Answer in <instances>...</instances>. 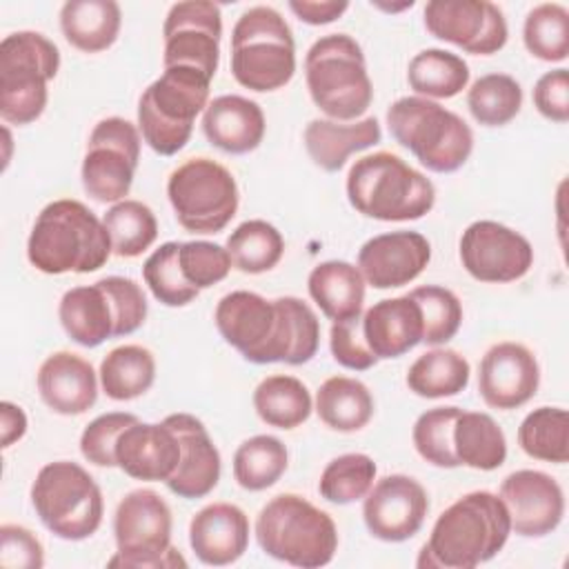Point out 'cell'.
<instances>
[{
	"label": "cell",
	"mask_w": 569,
	"mask_h": 569,
	"mask_svg": "<svg viewBox=\"0 0 569 569\" xmlns=\"http://www.w3.org/2000/svg\"><path fill=\"white\" fill-rule=\"evenodd\" d=\"M218 333L253 365H305L320 347V322L313 309L296 298L267 300L256 291H231L213 313Z\"/></svg>",
	"instance_id": "6da1fadb"
},
{
	"label": "cell",
	"mask_w": 569,
	"mask_h": 569,
	"mask_svg": "<svg viewBox=\"0 0 569 569\" xmlns=\"http://www.w3.org/2000/svg\"><path fill=\"white\" fill-rule=\"evenodd\" d=\"M511 520L500 496L471 491L449 505L422 545L418 567L473 569L491 560L509 540Z\"/></svg>",
	"instance_id": "7a4b0ae2"
},
{
	"label": "cell",
	"mask_w": 569,
	"mask_h": 569,
	"mask_svg": "<svg viewBox=\"0 0 569 569\" xmlns=\"http://www.w3.org/2000/svg\"><path fill=\"white\" fill-rule=\"evenodd\" d=\"M111 253L104 222L87 204L71 198L49 202L38 213L27 240L29 262L49 276L98 271Z\"/></svg>",
	"instance_id": "3957f363"
},
{
	"label": "cell",
	"mask_w": 569,
	"mask_h": 569,
	"mask_svg": "<svg viewBox=\"0 0 569 569\" xmlns=\"http://www.w3.org/2000/svg\"><path fill=\"white\" fill-rule=\"evenodd\" d=\"M349 204L373 220L405 222L427 216L436 204L433 182L391 151L356 160L347 173Z\"/></svg>",
	"instance_id": "277c9868"
},
{
	"label": "cell",
	"mask_w": 569,
	"mask_h": 569,
	"mask_svg": "<svg viewBox=\"0 0 569 569\" xmlns=\"http://www.w3.org/2000/svg\"><path fill=\"white\" fill-rule=\"evenodd\" d=\"M260 549L291 567L318 569L333 560L338 529L333 518L298 493L273 496L256 518Z\"/></svg>",
	"instance_id": "5b68a950"
},
{
	"label": "cell",
	"mask_w": 569,
	"mask_h": 569,
	"mask_svg": "<svg viewBox=\"0 0 569 569\" xmlns=\"http://www.w3.org/2000/svg\"><path fill=\"white\" fill-rule=\"evenodd\" d=\"M305 80L313 104L336 122L360 118L373 100L365 53L347 33H327L309 47Z\"/></svg>",
	"instance_id": "8992f818"
},
{
	"label": "cell",
	"mask_w": 569,
	"mask_h": 569,
	"mask_svg": "<svg viewBox=\"0 0 569 569\" xmlns=\"http://www.w3.org/2000/svg\"><path fill=\"white\" fill-rule=\"evenodd\" d=\"M387 124L396 142L436 173L458 171L473 151L471 127L458 113L422 96L398 98L387 109Z\"/></svg>",
	"instance_id": "52a82bcc"
},
{
	"label": "cell",
	"mask_w": 569,
	"mask_h": 569,
	"mask_svg": "<svg viewBox=\"0 0 569 569\" xmlns=\"http://www.w3.org/2000/svg\"><path fill=\"white\" fill-rule=\"evenodd\" d=\"M211 78L193 67H164L138 100V129L160 156L178 153L191 138L193 122L209 104Z\"/></svg>",
	"instance_id": "ba28073f"
},
{
	"label": "cell",
	"mask_w": 569,
	"mask_h": 569,
	"mask_svg": "<svg viewBox=\"0 0 569 569\" xmlns=\"http://www.w3.org/2000/svg\"><path fill=\"white\" fill-rule=\"evenodd\" d=\"M231 73L244 89H282L296 73L291 27L273 7L247 9L231 31Z\"/></svg>",
	"instance_id": "9c48e42d"
},
{
	"label": "cell",
	"mask_w": 569,
	"mask_h": 569,
	"mask_svg": "<svg viewBox=\"0 0 569 569\" xmlns=\"http://www.w3.org/2000/svg\"><path fill=\"white\" fill-rule=\"evenodd\" d=\"M60 69L58 47L40 31H13L0 42V116L9 124L38 120L49 80Z\"/></svg>",
	"instance_id": "30bf717a"
},
{
	"label": "cell",
	"mask_w": 569,
	"mask_h": 569,
	"mask_svg": "<svg viewBox=\"0 0 569 569\" xmlns=\"http://www.w3.org/2000/svg\"><path fill=\"white\" fill-rule=\"evenodd\" d=\"M31 505L53 536L73 542L93 536L104 513L98 482L71 460H56L38 471L31 485Z\"/></svg>",
	"instance_id": "8fae6325"
},
{
	"label": "cell",
	"mask_w": 569,
	"mask_h": 569,
	"mask_svg": "<svg viewBox=\"0 0 569 569\" xmlns=\"http://www.w3.org/2000/svg\"><path fill=\"white\" fill-rule=\"evenodd\" d=\"M171 509L153 489H133L116 507L113 536L116 556L109 567L133 569H173L187 567V560L171 547Z\"/></svg>",
	"instance_id": "7c38bea8"
},
{
	"label": "cell",
	"mask_w": 569,
	"mask_h": 569,
	"mask_svg": "<svg viewBox=\"0 0 569 569\" xmlns=\"http://www.w3.org/2000/svg\"><path fill=\"white\" fill-rule=\"evenodd\" d=\"M167 196L178 222L191 233H218L238 211L233 173L211 158H189L167 180Z\"/></svg>",
	"instance_id": "4fadbf2b"
},
{
	"label": "cell",
	"mask_w": 569,
	"mask_h": 569,
	"mask_svg": "<svg viewBox=\"0 0 569 569\" xmlns=\"http://www.w3.org/2000/svg\"><path fill=\"white\" fill-rule=\"evenodd\" d=\"M140 160V129L120 118L111 116L100 120L89 133L87 153L82 160V187L96 202H120L127 200L136 167Z\"/></svg>",
	"instance_id": "5bb4252c"
},
{
	"label": "cell",
	"mask_w": 569,
	"mask_h": 569,
	"mask_svg": "<svg viewBox=\"0 0 569 569\" xmlns=\"http://www.w3.org/2000/svg\"><path fill=\"white\" fill-rule=\"evenodd\" d=\"M164 67H193L213 80L220 62L222 13L207 0L171 4L164 24Z\"/></svg>",
	"instance_id": "9a60e30c"
},
{
	"label": "cell",
	"mask_w": 569,
	"mask_h": 569,
	"mask_svg": "<svg viewBox=\"0 0 569 569\" xmlns=\"http://www.w3.org/2000/svg\"><path fill=\"white\" fill-rule=\"evenodd\" d=\"M422 18L433 38L473 56H491L509 38L502 9L487 0H431L425 4Z\"/></svg>",
	"instance_id": "2e32d148"
},
{
	"label": "cell",
	"mask_w": 569,
	"mask_h": 569,
	"mask_svg": "<svg viewBox=\"0 0 569 569\" xmlns=\"http://www.w3.org/2000/svg\"><path fill=\"white\" fill-rule=\"evenodd\" d=\"M460 262L480 282H513L533 264L531 242L496 220L471 222L460 238Z\"/></svg>",
	"instance_id": "e0dca14e"
},
{
	"label": "cell",
	"mask_w": 569,
	"mask_h": 569,
	"mask_svg": "<svg viewBox=\"0 0 569 569\" xmlns=\"http://www.w3.org/2000/svg\"><path fill=\"white\" fill-rule=\"evenodd\" d=\"M429 511L425 487L405 473L380 478L362 502V518L369 533L382 542H405L413 538Z\"/></svg>",
	"instance_id": "ac0fdd59"
},
{
	"label": "cell",
	"mask_w": 569,
	"mask_h": 569,
	"mask_svg": "<svg viewBox=\"0 0 569 569\" xmlns=\"http://www.w3.org/2000/svg\"><path fill=\"white\" fill-rule=\"evenodd\" d=\"M540 385L536 356L520 342H496L478 367V393L487 407L511 411L527 405Z\"/></svg>",
	"instance_id": "d6986e66"
},
{
	"label": "cell",
	"mask_w": 569,
	"mask_h": 569,
	"mask_svg": "<svg viewBox=\"0 0 569 569\" xmlns=\"http://www.w3.org/2000/svg\"><path fill=\"white\" fill-rule=\"evenodd\" d=\"M511 531L525 538L551 533L565 516V493L556 478L538 469H518L500 485Z\"/></svg>",
	"instance_id": "ffe728a7"
},
{
	"label": "cell",
	"mask_w": 569,
	"mask_h": 569,
	"mask_svg": "<svg viewBox=\"0 0 569 569\" xmlns=\"http://www.w3.org/2000/svg\"><path fill=\"white\" fill-rule=\"evenodd\" d=\"M431 260V244L418 231H389L369 238L358 251V269L373 289L413 282Z\"/></svg>",
	"instance_id": "44dd1931"
},
{
	"label": "cell",
	"mask_w": 569,
	"mask_h": 569,
	"mask_svg": "<svg viewBox=\"0 0 569 569\" xmlns=\"http://www.w3.org/2000/svg\"><path fill=\"white\" fill-rule=\"evenodd\" d=\"M164 422L180 440V462L173 476L164 482L178 498L196 500L211 493L220 480V451L213 445L207 427L191 413H171Z\"/></svg>",
	"instance_id": "7402d4cb"
},
{
	"label": "cell",
	"mask_w": 569,
	"mask_h": 569,
	"mask_svg": "<svg viewBox=\"0 0 569 569\" xmlns=\"http://www.w3.org/2000/svg\"><path fill=\"white\" fill-rule=\"evenodd\" d=\"M116 462L136 480L167 482L180 462V440L164 420H138L120 433L116 442Z\"/></svg>",
	"instance_id": "603a6c76"
},
{
	"label": "cell",
	"mask_w": 569,
	"mask_h": 569,
	"mask_svg": "<svg viewBox=\"0 0 569 569\" xmlns=\"http://www.w3.org/2000/svg\"><path fill=\"white\" fill-rule=\"evenodd\" d=\"M36 382L42 402L60 416H80L98 400V376L91 362L73 351L47 356Z\"/></svg>",
	"instance_id": "cb8c5ba5"
},
{
	"label": "cell",
	"mask_w": 569,
	"mask_h": 569,
	"mask_svg": "<svg viewBox=\"0 0 569 569\" xmlns=\"http://www.w3.org/2000/svg\"><path fill=\"white\" fill-rule=\"evenodd\" d=\"M189 545L204 565H231L247 551L249 518L231 502H211L191 518Z\"/></svg>",
	"instance_id": "d4e9b609"
},
{
	"label": "cell",
	"mask_w": 569,
	"mask_h": 569,
	"mask_svg": "<svg viewBox=\"0 0 569 569\" xmlns=\"http://www.w3.org/2000/svg\"><path fill=\"white\" fill-rule=\"evenodd\" d=\"M264 113L256 100L227 93L213 98L202 111L207 140L231 156H242L260 147L264 138Z\"/></svg>",
	"instance_id": "484cf974"
},
{
	"label": "cell",
	"mask_w": 569,
	"mask_h": 569,
	"mask_svg": "<svg viewBox=\"0 0 569 569\" xmlns=\"http://www.w3.org/2000/svg\"><path fill=\"white\" fill-rule=\"evenodd\" d=\"M362 336L378 360L400 358L422 342V311L409 293L378 300L362 316Z\"/></svg>",
	"instance_id": "4316f807"
},
{
	"label": "cell",
	"mask_w": 569,
	"mask_h": 569,
	"mask_svg": "<svg viewBox=\"0 0 569 569\" xmlns=\"http://www.w3.org/2000/svg\"><path fill=\"white\" fill-rule=\"evenodd\" d=\"M382 140V129L376 118L358 122H336L316 118L305 127V149L309 158L325 171H340L347 158L369 149Z\"/></svg>",
	"instance_id": "83f0119b"
},
{
	"label": "cell",
	"mask_w": 569,
	"mask_h": 569,
	"mask_svg": "<svg viewBox=\"0 0 569 569\" xmlns=\"http://www.w3.org/2000/svg\"><path fill=\"white\" fill-rule=\"evenodd\" d=\"M58 318L67 336L89 349L113 338L116 331L111 298L98 282L64 291L58 305Z\"/></svg>",
	"instance_id": "f1b7e54d"
},
{
	"label": "cell",
	"mask_w": 569,
	"mask_h": 569,
	"mask_svg": "<svg viewBox=\"0 0 569 569\" xmlns=\"http://www.w3.org/2000/svg\"><path fill=\"white\" fill-rule=\"evenodd\" d=\"M365 278L360 269L345 260H327L311 269L307 289L320 311L333 320H349L362 313Z\"/></svg>",
	"instance_id": "f546056e"
},
{
	"label": "cell",
	"mask_w": 569,
	"mask_h": 569,
	"mask_svg": "<svg viewBox=\"0 0 569 569\" xmlns=\"http://www.w3.org/2000/svg\"><path fill=\"white\" fill-rule=\"evenodd\" d=\"M122 11L113 0H69L60 9L64 40L84 53L109 49L120 33Z\"/></svg>",
	"instance_id": "4dcf8cb0"
},
{
	"label": "cell",
	"mask_w": 569,
	"mask_h": 569,
	"mask_svg": "<svg viewBox=\"0 0 569 569\" xmlns=\"http://www.w3.org/2000/svg\"><path fill=\"white\" fill-rule=\"evenodd\" d=\"M316 413L333 431L353 433L369 425L373 396L369 387L349 376L327 378L316 393Z\"/></svg>",
	"instance_id": "1f68e13d"
},
{
	"label": "cell",
	"mask_w": 569,
	"mask_h": 569,
	"mask_svg": "<svg viewBox=\"0 0 569 569\" xmlns=\"http://www.w3.org/2000/svg\"><path fill=\"white\" fill-rule=\"evenodd\" d=\"M453 453L465 467L493 471L507 460L505 431L489 413L462 409L453 422Z\"/></svg>",
	"instance_id": "d6a6232c"
},
{
	"label": "cell",
	"mask_w": 569,
	"mask_h": 569,
	"mask_svg": "<svg viewBox=\"0 0 569 569\" xmlns=\"http://www.w3.org/2000/svg\"><path fill=\"white\" fill-rule=\"evenodd\" d=\"M100 387L107 398L124 402L147 393L156 380V358L142 345H120L100 362Z\"/></svg>",
	"instance_id": "836d02e7"
},
{
	"label": "cell",
	"mask_w": 569,
	"mask_h": 569,
	"mask_svg": "<svg viewBox=\"0 0 569 569\" xmlns=\"http://www.w3.org/2000/svg\"><path fill=\"white\" fill-rule=\"evenodd\" d=\"M253 409L276 429H296L311 416L313 400L307 385L293 376H267L253 389Z\"/></svg>",
	"instance_id": "e575fe53"
},
{
	"label": "cell",
	"mask_w": 569,
	"mask_h": 569,
	"mask_svg": "<svg viewBox=\"0 0 569 569\" xmlns=\"http://www.w3.org/2000/svg\"><path fill=\"white\" fill-rule=\"evenodd\" d=\"M471 376L469 360L453 349H429L418 356L407 371V387L420 398H447L467 389Z\"/></svg>",
	"instance_id": "d590c367"
},
{
	"label": "cell",
	"mask_w": 569,
	"mask_h": 569,
	"mask_svg": "<svg viewBox=\"0 0 569 569\" xmlns=\"http://www.w3.org/2000/svg\"><path fill=\"white\" fill-rule=\"evenodd\" d=\"M409 87L422 98H453L469 84V64L445 49H422L409 60Z\"/></svg>",
	"instance_id": "8d00e7d4"
},
{
	"label": "cell",
	"mask_w": 569,
	"mask_h": 569,
	"mask_svg": "<svg viewBox=\"0 0 569 569\" xmlns=\"http://www.w3.org/2000/svg\"><path fill=\"white\" fill-rule=\"evenodd\" d=\"M289 453L280 438L258 433L247 438L233 453V478L247 491L273 487L287 471Z\"/></svg>",
	"instance_id": "74e56055"
},
{
	"label": "cell",
	"mask_w": 569,
	"mask_h": 569,
	"mask_svg": "<svg viewBox=\"0 0 569 569\" xmlns=\"http://www.w3.org/2000/svg\"><path fill=\"white\" fill-rule=\"evenodd\" d=\"M227 251L238 271L264 273L280 262L284 253V238L267 220H247L229 233Z\"/></svg>",
	"instance_id": "f35d334b"
},
{
	"label": "cell",
	"mask_w": 569,
	"mask_h": 569,
	"mask_svg": "<svg viewBox=\"0 0 569 569\" xmlns=\"http://www.w3.org/2000/svg\"><path fill=\"white\" fill-rule=\"evenodd\" d=\"M520 449L536 460L565 465L569 460V416L562 407H538L518 427Z\"/></svg>",
	"instance_id": "ab89813d"
},
{
	"label": "cell",
	"mask_w": 569,
	"mask_h": 569,
	"mask_svg": "<svg viewBox=\"0 0 569 569\" xmlns=\"http://www.w3.org/2000/svg\"><path fill=\"white\" fill-rule=\"evenodd\" d=\"M102 222L111 238V249L120 258H136L158 238V220L151 207L140 200H120L107 209Z\"/></svg>",
	"instance_id": "60d3db41"
},
{
	"label": "cell",
	"mask_w": 569,
	"mask_h": 569,
	"mask_svg": "<svg viewBox=\"0 0 569 569\" xmlns=\"http://www.w3.org/2000/svg\"><path fill=\"white\" fill-rule=\"evenodd\" d=\"M467 107L482 127L511 122L522 107V87L509 73L480 76L467 91Z\"/></svg>",
	"instance_id": "b9f144b4"
},
{
	"label": "cell",
	"mask_w": 569,
	"mask_h": 569,
	"mask_svg": "<svg viewBox=\"0 0 569 569\" xmlns=\"http://www.w3.org/2000/svg\"><path fill=\"white\" fill-rule=\"evenodd\" d=\"M522 40L531 56L562 62L569 56V11L558 2L536 4L522 24Z\"/></svg>",
	"instance_id": "7bdbcfd3"
},
{
	"label": "cell",
	"mask_w": 569,
	"mask_h": 569,
	"mask_svg": "<svg viewBox=\"0 0 569 569\" xmlns=\"http://www.w3.org/2000/svg\"><path fill=\"white\" fill-rule=\"evenodd\" d=\"M376 462L367 453H342L333 458L320 476L318 491L333 505L362 500L376 480Z\"/></svg>",
	"instance_id": "ee69618b"
},
{
	"label": "cell",
	"mask_w": 569,
	"mask_h": 569,
	"mask_svg": "<svg viewBox=\"0 0 569 569\" xmlns=\"http://www.w3.org/2000/svg\"><path fill=\"white\" fill-rule=\"evenodd\" d=\"M180 242L160 244L142 264V278L153 298L167 307H184L198 298L196 289L182 273L178 260Z\"/></svg>",
	"instance_id": "f6af8a7d"
},
{
	"label": "cell",
	"mask_w": 569,
	"mask_h": 569,
	"mask_svg": "<svg viewBox=\"0 0 569 569\" xmlns=\"http://www.w3.org/2000/svg\"><path fill=\"white\" fill-rule=\"evenodd\" d=\"M422 311V342L438 347L449 342L462 325V305L458 296L440 284H425L409 291Z\"/></svg>",
	"instance_id": "bcb514c9"
},
{
	"label": "cell",
	"mask_w": 569,
	"mask_h": 569,
	"mask_svg": "<svg viewBox=\"0 0 569 569\" xmlns=\"http://www.w3.org/2000/svg\"><path fill=\"white\" fill-rule=\"evenodd\" d=\"M460 411V407H433L418 416L411 438L422 460L440 469L460 467L453 453V422Z\"/></svg>",
	"instance_id": "7dc6e473"
},
{
	"label": "cell",
	"mask_w": 569,
	"mask_h": 569,
	"mask_svg": "<svg viewBox=\"0 0 569 569\" xmlns=\"http://www.w3.org/2000/svg\"><path fill=\"white\" fill-rule=\"evenodd\" d=\"M178 260L184 278L196 289H207L224 280L231 271V256L227 247H220L209 240H189L180 242Z\"/></svg>",
	"instance_id": "c3c4849f"
},
{
	"label": "cell",
	"mask_w": 569,
	"mask_h": 569,
	"mask_svg": "<svg viewBox=\"0 0 569 569\" xmlns=\"http://www.w3.org/2000/svg\"><path fill=\"white\" fill-rule=\"evenodd\" d=\"M133 422H138V418L124 411H109L93 418L80 436L82 458L96 467H118L116 442L120 433Z\"/></svg>",
	"instance_id": "681fc988"
},
{
	"label": "cell",
	"mask_w": 569,
	"mask_h": 569,
	"mask_svg": "<svg viewBox=\"0 0 569 569\" xmlns=\"http://www.w3.org/2000/svg\"><path fill=\"white\" fill-rule=\"evenodd\" d=\"M98 284L109 293L113 313H116V331L113 338L129 336L138 331L147 320V298L142 287L124 276H107L100 278Z\"/></svg>",
	"instance_id": "f907efd6"
},
{
	"label": "cell",
	"mask_w": 569,
	"mask_h": 569,
	"mask_svg": "<svg viewBox=\"0 0 569 569\" xmlns=\"http://www.w3.org/2000/svg\"><path fill=\"white\" fill-rule=\"evenodd\" d=\"M329 349L333 360L351 371H367L378 362L365 342L362 316L333 322L329 331Z\"/></svg>",
	"instance_id": "816d5d0a"
},
{
	"label": "cell",
	"mask_w": 569,
	"mask_h": 569,
	"mask_svg": "<svg viewBox=\"0 0 569 569\" xmlns=\"http://www.w3.org/2000/svg\"><path fill=\"white\" fill-rule=\"evenodd\" d=\"M0 565L4 569H40L44 565L42 542L27 527L2 525Z\"/></svg>",
	"instance_id": "f5cc1de1"
},
{
	"label": "cell",
	"mask_w": 569,
	"mask_h": 569,
	"mask_svg": "<svg viewBox=\"0 0 569 569\" xmlns=\"http://www.w3.org/2000/svg\"><path fill=\"white\" fill-rule=\"evenodd\" d=\"M533 104L547 120H569V73L567 69H553L538 78L533 87Z\"/></svg>",
	"instance_id": "db71d44e"
},
{
	"label": "cell",
	"mask_w": 569,
	"mask_h": 569,
	"mask_svg": "<svg viewBox=\"0 0 569 569\" xmlns=\"http://www.w3.org/2000/svg\"><path fill=\"white\" fill-rule=\"evenodd\" d=\"M289 9L307 24L320 27V24H329L333 20H338L347 9L349 2L345 0H289Z\"/></svg>",
	"instance_id": "11a10c76"
},
{
	"label": "cell",
	"mask_w": 569,
	"mask_h": 569,
	"mask_svg": "<svg viewBox=\"0 0 569 569\" xmlns=\"http://www.w3.org/2000/svg\"><path fill=\"white\" fill-rule=\"evenodd\" d=\"M0 431H2V447H11L27 433V416L22 407L4 400L0 402Z\"/></svg>",
	"instance_id": "9f6ffc18"
},
{
	"label": "cell",
	"mask_w": 569,
	"mask_h": 569,
	"mask_svg": "<svg viewBox=\"0 0 569 569\" xmlns=\"http://www.w3.org/2000/svg\"><path fill=\"white\" fill-rule=\"evenodd\" d=\"M373 7L382 9V11H402V9H411L413 7V0H407V2H400V4H385V2H371Z\"/></svg>",
	"instance_id": "6f0895ef"
}]
</instances>
